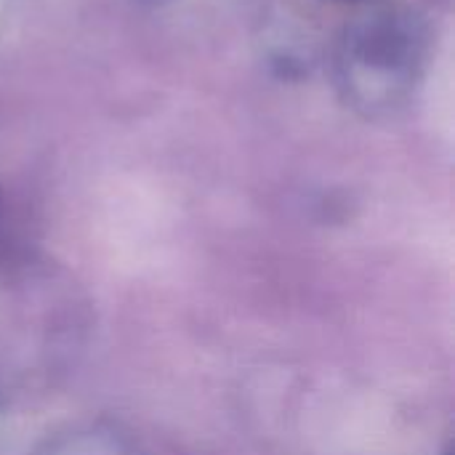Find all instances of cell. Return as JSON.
I'll return each instance as SVG.
<instances>
[]
</instances>
